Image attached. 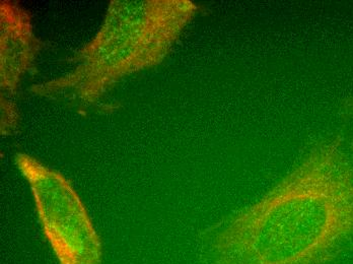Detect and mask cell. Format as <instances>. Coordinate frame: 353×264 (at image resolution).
I'll use <instances>...</instances> for the list:
<instances>
[{
	"label": "cell",
	"instance_id": "5b68a950",
	"mask_svg": "<svg viewBox=\"0 0 353 264\" xmlns=\"http://www.w3.org/2000/svg\"><path fill=\"white\" fill-rule=\"evenodd\" d=\"M352 108L353 109V102H352Z\"/></svg>",
	"mask_w": 353,
	"mask_h": 264
},
{
	"label": "cell",
	"instance_id": "7a4b0ae2",
	"mask_svg": "<svg viewBox=\"0 0 353 264\" xmlns=\"http://www.w3.org/2000/svg\"><path fill=\"white\" fill-rule=\"evenodd\" d=\"M197 10L189 0H114L97 35L75 55L72 72L31 92L96 104L120 79L161 63Z\"/></svg>",
	"mask_w": 353,
	"mask_h": 264
},
{
	"label": "cell",
	"instance_id": "277c9868",
	"mask_svg": "<svg viewBox=\"0 0 353 264\" xmlns=\"http://www.w3.org/2000/svg\"><path fill=\"white\" fill-rule=\"evenodd\" d=\"M0 3V83L2 90L14 94L21 79L33 68L43 44L34 35L29 14L19 4Z\"/></svg>",
	"mask_w": 353,
	"mask_h": 264
},
{
	"label": "cell",
	"instance_id": "3957f363",
	"mask_svg": "<svg viewBox=\"0 0 353 264\" xmlns=\"http://www.w3.org/2000/svg\"><path fill=\"white\" fill-rule=\"evenodd\" d=\"M37 210L61 264H101V244L87 210L70 184L57 172L28 154L17 156Z\"/></svg>",
	"mask_w": 353,
	"mask_h": 264
},
{
	"label": "cell",
	"instance_id": "6da1fadb",
	"mask_svg": "<svg viewBox=\"0 0 353 264\" xmlns=\"http://www.w3.org/2000/svg\"><path fill=\"white\" fill-rule=\"evenodd\" d=\"M353 251V141L314 145L208 245L210 264H332Z\"/></svg>",
	"mask_w": 353,
	"mask_h": 264
}]
</instances>
